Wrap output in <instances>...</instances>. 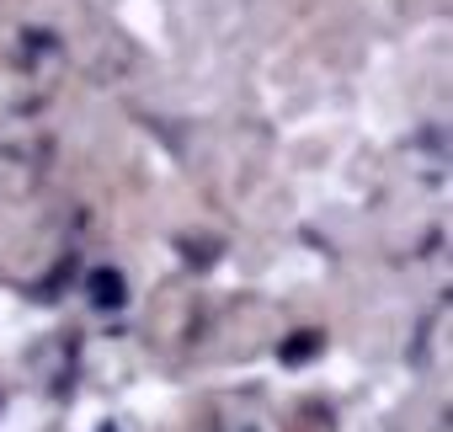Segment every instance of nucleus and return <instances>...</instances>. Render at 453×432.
Masks as SVG:
<instances>
[{
    "instance_id": "f257e3e1",
    "label": "nucleus",
    "mask_w": 453,
    "mask_h": 432,
    "mask_svg": "<svg viewBox=\"0 0 453 432\" xmlns=\"http://www.w3.org/2000/svg\"><path fill=\"white\" fill-rule=\"evenodd\" d=\"M91 305L96 310H118L123 299H128V283H123V273H112V267H102V273H91Z\"/></svg>"
},
{
    "instance_id": "f03ea898",
    "label": "nucleus",
    "mask_w": 453,
    "mask_h": 432,
    "mask_svg": "<svg viewBox=\"0 0 453 432\" xmlns=\"http://www.w3.org/2000/svg\"><path fill=\"white\" fill-rule=\"evenodd\" d=\"M315 352H320V331H294V336L278 347V358H283V363H310Z\"/></svg>"
}]
</instances>
